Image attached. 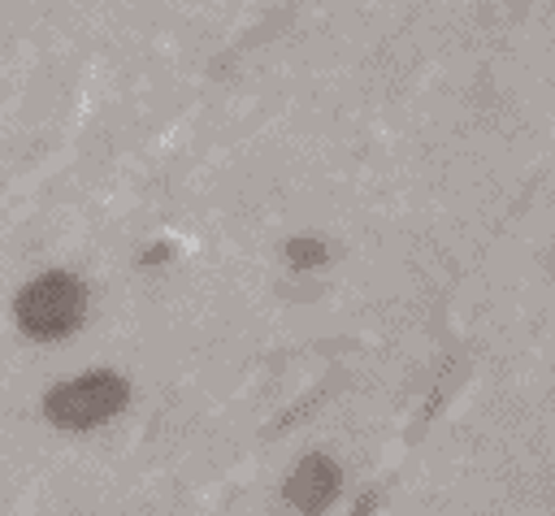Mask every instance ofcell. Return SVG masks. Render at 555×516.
Segmentation results:
<instances>
[{
	"mask_svg": "<svg viewBox=\"0 0 555 516\" xmlns=\"http://www.w3.org/2000/svg\"><path fill=\"white\" fill-rule=\"evenodd\" d=\"M87 308V291L74 273H43L17 295V325L30 338H65Z\"/></svg>",
	"mask_w": 555,
	"mask_h": 516,
	"instance_id": "cell-1",
	"label": "cell"
},
{
	"mask_svg": "<svg viewBox=\"0 0 555 516\" xmlns=\"http://www.w3.org/2000/svg\"><path fill=\"white\" fill-rule=\"evenodd\" d=\"M121 403H126V382L117 373H87V377L56 386L43 399V412L61 429H91V425H104L108 416H117Z\"/></svg>",
	"mask_w": 555,
	"mask_h": 516,
	"instance_id": "cell-2",
	"label": "cell"
},
{
	"mask_svg": "<svg viewBox=\"0 0 555 516\" xmlns=\"http://www.w3.org/2000/svg\"><path fill=\"white\" fill-rule=\"evenodd\" d=\"M334 490H338V468H334L325 455L299 460V468H295L291 481H286V499H291L299 512H312V516L334 499Z\"/></svg>",
	"mask_w": 555,
	"mask_h": 516,
	"instance_id": "cell-3",
	"label": "cell"
},
{
	"mask_svg": "<svg viewBox=\"0 0 555 516\" xmlns=\"http://www.w3.org/2000/svg\"><path fill=\"white\" fill-rule=\"evenodd\" d=\"M286 256H291L299 269H317V265L325 260V247H321L317 238H295V243L286 247Z\"/></svg>",
	"mask_w": 555,
	"mask_h": 516,
	"instance_id": "cell-4",
	"label": "cell"
},
{
	"mask_svg": "<svg viewBox=\"0 0 555 516\" xmlns=\"http://www.w3.org/2000/svg\"><path fill=\"white\" fill-rule=\"evenodd\" d=\"M351 516H373V494H364L360 503H356V512Z\"/></svg>",
	"mask_w": 555,
	"mask_h": 516,
	"instance_id": "cell-5",
	"label": "cell"
}]
</instances>
